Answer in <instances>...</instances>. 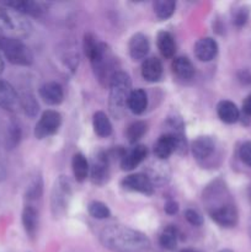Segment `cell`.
<instances>
[{"instance_id": "obj_18", "label": "cell", "mask_w": 251, "mask_h": 252, "mask_svg": "<svg viewBox=\"0 0 251 252\" xmlns=\"http://www.w3.org/2000/svg\"><path fill=\"white\" fill-rule=\"evenodd\" d=\"M140 71H142V76L144 78V80L149 81V83H155V81H159L162 75V64L160 59L150 57V58L143 61Z\"/></svg>"}, {"instance_id": "obj_40", "label": "cell", "mask_w": 251, "mask_h": 252, "mask_svg": "<svg viewBox=\"0 0 251 252\" xmlns=\"http://www.w3.org/2000/svg\"><path fill=\"white\" fill-rule=\"evenodd\" d=\"M2 70H4V61H2V56L0 53V74L2 73Z\"/></svg>"}, {"instance_id": "obj_33", "label": "cell", "mask_w": 251, "mask_h": 252, "mask_svg": "<svg viewBox=\"0 0 251 252\" xmlns=\"http://www.w3.org/2000/svg\"><path fill=\"white\" fill-rule=\"evenodd\" d=\"M249 15H250V10H249L248 7L246 6L239 7V9L235 11V14H234V17H233L234 19L233 21L234 24H235V26L238 27L244 26V25L246 24V21H248Z\"/></svg>"}, {"instance_id": "obj_26", "label": "cell", "mask_w": 251, "mask_h": 252, "mask_svg": "<svg viewBox=\"0 0 251 252\" xmlns=\"http://www.w3.org/2000/svg\"><path fill=\"white\" fill-rule=\"evenodd\" d=\"M71 169H73V174L76 181H85L89 175L90 166H89V162L86 160V158L81 153H76L73 157V160H71Z\"/></svg>"}, {"instance_id": "obj_28", "label": "cell", "mask_w": 251, "mask_h": 252, "mask_svg": "<svg viewBox=\"0 0 251 252\" xmlns=\"http://www.w3.org/2000/svg\"><path fill=\"white\" fill-rule=\"evenodd\" d=\"M153 6H154L155 15L160 20H166L174 15L176 2L174 0H157Z\"/></svg>"}, {"instance_id": "obj_27", "label": "cell", "mask_w": 251, "mask_h": 252, "mask_svg": "<svg viewBox=\"0 0 251 252\" xmlns=\"http://www.w3.org/2000/svg\"><path fill=\"white\" fill-rule=\"evenodd\" d=\"M177 239H179V233L176 228L174 225H167L160 234L159 244L165 250L174 251L177 246Z\"/></svg>"}, {"instance_id": "obj_9", "label": "cell", "mask_w": 251, "mask_h": 252, "mask_svg": "<svg viewBox=\"0 0 251 252\" xmlns=\"http://www.w3.org/2000/svg\"><path fill=\"white\" fill-rule=\"evenodd\" d=\"M90 175L93 184L101 186L106 184L110 177V158L107 152H98L94 157L90 166Z\"/></svg>"}, {"instance_id": "obj_30", "label": "cell", "mask_w": 251, "mask_h": 252, "mask_svg": "<svg viewBox=\"0 0 251 252\" xmlns=\"http://www.w3.org/2000/svg\"><path fill=\"white\" fill-rule=\"evenodd\" d=\"M145 132H147V123L143 121H135L128 126L126 134H127L128 142L134 144L145 134Z\"/></svg>"}, {"instance_id": "obj_19", "label": "cell", "mask_w": 251, "mask_h": 252, "mask_svg": "<svg viewBox=\"0 0 251 252\" xmlns=\"http://www.w3.org/2000/svg\"><path fill=\"white\" fill-rule=\"evenodd\" d=\"M175 152H176V144H175L174 137L169 133L160 135V138L154 144L155 157L159 160H165Z\"/></svg>"}, {"instance_id": "obj_4", "label": "cell", "mask_w": 251, "mask_h": 252, "mask_svg": "<svg viewBox=\"0 0 251 252\" xmlns=\"http://www.w3.org/2000/svg\"><path fill=\"white\" fill-rule=\"evenodd\" d=\"M88 58L90 59L91 64H93L94 71H95L98 80L101 83L110 84L113 74L118 71L115 69L116 57L111 52L110 47L102 42H98L94 51L88 56Z\"/></svg>"}, {"instance_id": "obj_24", "label": "cell", "mask_w": 251, "mask_h": 252, "mask_svg": "<svg viewBox=\"0 0 251 252\" xmlns=\"http://www.w3.org/2000/svg\"><path fill=\"white\" fill-rule=\"evenodd\" d=\"M22 225H24L25 231L30 238H33L37 231V225H38V213L32 206H26L22 211L21 216Z\"/></svg>"}, {"instance_id": "obj_5", "label": "cell", "mask_w": 251, "mask_h": 252, "mask_svg": "<svg viewBox=\"0 0 251 252\" xmlns=\"http://www.w3.org/2000/svg\"><path fill=\"white\" fill-rule=\"evenodd\" d=\"M0 53L14 65L27 66L33 62L31 49L21 39L0 37Z\"/></svg>"}, {"instance_id": "obj_6", "label": "cell", "mask_w": 251, "mask_h": 252, "mask_svg": "<svg viewBox=\"0 0 251 252\" xmlns=\"http://www.w3.org/2000/svg\"><path fill=\"white\" fill-rule=\"evenodd\" d=\"M71 198V184L65 176H59L56 181L51 196V209L54 218L64 216Z\"/></svg>"}, {"instance_id": "obj_17", "label": "cell", "mask_w": 251, "mask_h": 252, "mask_svg": "<svg viewBox=\"0 0 251 252\" xmlns=\"http://www.w3.org/2000/svg\"><path fill=\"white\" fill-rule=\"evenodd\" d=\"M192 154L197 160H204L213 154L216 149V143L208 135H202L192 143Z\"/></svg>"}, {"instance_id": "obj_29", "label": "cell", "mask_w": 251, "mask_h": 252, "mask_svg": "<svg viewBox=\"0 0 251 252\" xmlns=\"http://www.w3.org/2000/svg\"><path fill=\"white\" fill-rule=\"evenodd\" d=\"M148 172L149 174H145L150 179V181L153 182V185L155 184H164L169 180V171H167V166H165L164 164H160V162H155L153 166L148 167Z\"/></svg>"}, {"instance_id": "obj_11", "label": "cell", "mask_w": 251, "mask_h": 252, "mask_svg": "<svg viewBox=\"0 0 251 252\" xmlns=\"http://www.w3.org/2000/svg\"><path fill=\"white\" fill-rule=\"evenodd\" d=\"M148 155V149L145 145L138 144L132 149L125 153L121 159V169L125 171H130L135 169L142 161H144Z\"/></svg>"}, {"instance_id": "obj_12", "label": "cell", "mask_w": 251, "mask_h": 252, "mask_svg": "<svg viewBox=\"0 0 251 252\" xmlns=\"http://www.w3.org/2000/svg\"><path fill=\"white\" fill-rule=\"evenodd\" d=\"M20 106V96L9 81L0 79V107L15 111Z\"/></svg>"}, {"instance_id": "obj_2", "label": "cell", "mask_w": 251, "mask_h": 252, "mask_svg": "<svg viewBox=\"0 0 251 252\" xmlns=\"http://www.w3.org/2000/svg\"><path fill=\"white\" fill-rule=\"evenodd\" d=\"M132 93V81L126 71L118 70L110 80V96L108 108L115 118H121L125 115L128 103V97Z\"/></svg>"}, {"instance_id": "obj_15", "label": "cell", "mask_w": 251, "mask_h": 252, "mask_svg": "<svg viewBox=\"0 0 251 252\" xmlns=\"http://www.w3.org/2000/svg\"><path fill=\"white\" fill-rule=\"evenodd\" d=\"M2 5L7 7H11V9L16 10L20 14L30 15V16H41L44 11V7L41 2L32 1V0H14V1H6Z\"/></svg>"}, {"instance_id": "obj_22", "label": "cell", "mask_w": 251, "mask_h": 252, "mask_svg": "<svg viewBox=\"0 0 251 252\" xmlns=\"http://www.w3.org/2000/svg\"><path fill=\"white\" fill-rule=\"evenodd\" d=\"M127 107L132 111L134 115H142L148 107V96L147 93L142 89L132 90L129 97H128Z\"/></svg>"}, {"instance_id": "obj_43", "label": "cell", "mask_w": 251, "mask_h": 252, "mask_svg": "<svg viewBox=\"0 0 251 252\" xmlns=\"http://www.w3.org/2000/svg\"><path fill=\"white\" fill-rule=\"evenodd\" d=\"M219 252H233V251L228 250V249H226V250H221V251H219Z\"/></svg>"}, {"instance_id": "obj_23", "label": "cell", "mask_w": 251, "mask_h": 252, "mask_svg": "<svg viewBox=\"0 0 251 252\" xmlns=\"http://www.w3.org/2000/svg\"><path fill=\"white\" fill-rule=\"evenodd\" d=\"M157 49L161 53L164 58H172L176 51V46H175L174 37L170 32L167 31H160L157 37Z\"/></svg>"}, {"instance_id": "obj_32", "label": "cell", "mask_w": 251, "mask_h": 252, "mask_svg": "<svg viewBox=\"0 0 251 252\" xmlns=\"http://www.w3.org/2000/svg\"><path fill=\"white\" fill-rule=\"evenodd\" d=\"M89 214L95 219H106L111 216V212L105 203L100 201H93L88 207Z\"/></svg>"}, {"instance_id": "obj_21", "label": "cell", "mask_w": 251, "mask_h": 252, "mask_svg": "<svg viewBox=\"0 0 251 252\" xmlns=\"http://www.w3.org/2000/svg\"><path fill=\"white\" fill-rule=\"evenodd\" d=\"M172 71L177 78L182 80H189L194 75V66L187 57H177L172 61Z\"/></svg>"}, {"instance_id": "obj_34", "label": "cell", "mask_w": 251, "mask_h": 252, "mask_svg": "<svg viewBox=\"0 0 251 252\" xmlns=\"http://www.w3.org/2000/svg\"><path fill=\"white\" fill-rule=\"evenodd\" d=\"M185 218H186V220L188 221L191 225L201 226L202 224H203V218H202L201 214L197 211H194V209H187V211L185 212Z\"/></svg>"}, {"instance_id": "obj_37", "label": "cell", "mask_w": 251, "mask_h": 252, "mask_svg": "<svg viewBox=\"0 0 251 252\" xmlns=\"http://www.w3.org/2000/svg\"><path fill=\"white\" fill-rule=\"evenodd\" d=\"M20 140V129L17 126H12L10 127L9 135H7V143H9L10 148H14L15 145L19 143Z\"/></svg>"}, {"instance_id": "obj_16", "label": "cell", "mask_w": 251, "mask_h": 252, "mask_svg": "<svg viewBox=\"0 0 251 252\" xmlns=\"http://www.w3.org/2000/svg\"><path fill=\"white\" fill-rule=\"evenodd\" d=\"M39 96L47 105L57 106L63 101L64 93L63 89L58 83L49 81V83L43 84L39 88Z\"/></svg>"}, {"instance_id": "obj_31", "label": "cell", "mask_w": 251, "mask_h": 252, "mask_svg": "<svg viewBox=\"0 0 251 252\" xmlns=\"http://www.w3.org/2000/svg\"><path fill=\"white\" fill-rule=\"evenodd\" d=\"M20 107L22 108L25 115L31 118L36 117L37 112H38V103L31 94H25L22 97H20Z\"/></svg>"}, {"instance_id": "obj_35", "label": "cell", "mask_w": 251, "mask_h": 252, "mask_svg": "<svg viewBox=\"0 0 251 252\" xmlns=\"http://www.w3.org/2000/svg\"><path fill=\"white\" fill-rule=\"evenodd\" d=\"M239 157H240V160L244 164L251 166V142H245L241 145Z\"/></svg>"}, {"instance_id": "obj_1", "label": "cell", "mask_w": 251, "mask_h": 252, "mask_svg": "<svg viewBox=\"0 0 251 252\" xmlns=\"http://www.w3.org/2000/svg\"><path fill=\"white\" fill-rule=\"evenodd\" d=\"M100 241L112 252H149L152 246L145 234L123 225H110L103 229Z\"/></svg>"}, {"instance_id": "obj_20", "label": "cell", "mask_w": 251, "mask_h": 252, "mask_svg": "<svg viewBox=\"0 0 251 252\" xmlns=\"http://www.w3.org/2000/svg\"><path fill=\"white\" fill-rule=\"evenodd\" d=\"M217 113L218 117L220 118L221 122L228 123V125H233V123L238 122L240 118V112L236 105L231 101L223 100L217 105Z\"/></svg>"}, {"instance_id": "obj_39", "label": "cell", "mask_w": 251, "mask_h": 252, "mask_svg": "<svg viewBox=\"0 0 251 252\" xmlns=\"http://www.w3.org/2000/svg\"><path fill=\"white\" fill-rule=\"evenodd\" d=\"M243 111L245 112V115L251 116V95H249L248 97L244 100L243 102Z\"/></svg>"}, {"instance_id": "obj_38", "label": "cell", "mask_w": 251, "mask_h": 252, "mask_svg": "<svg viewBox=\"0 0 251 252\" xmlns=\"http://www.w3.org/2000/svg\"><path fill=\"white\" fill-rule=\"evenodd\" d=\"M164 211L166 212L169 216H174V214H176L177 212H179V203L175 201H169L165 204Z\"/></svg>"}, {"instance_id": "obj_42", "label": "cell", "mask_w": 251, "mask_h": 252, "mask_svg": "<svg viewBox=\"0 0 251 252\" xmlns=\"http://www.w3.org/2000/svg\"><path fill=\"white\" fill-rule=\"evenodd\" d=\"M249 233H250V236H251V218H250V221H249Z\"/></svg>"}, {"instance_id": "obj_13", "label": "cell", "mask_w": 251, "mask_h": 252, "mask_svg": "<svg viewBox=\"0 0 251 252\" xmlns=\"http://www.w3.org/2000/svg\"><path fill=\"white\" fill-rule=\"evenodd\" d=\"M218 53V43L211 37H203L194 44V56L201 62H211Z\"/></svg>"}, {"instance_id": "obj_10", "label": "cell", "mask_w": 251, "mask_h": 252, "mask_svg": "<svg viewBox=\"0 0 251 252\" xmlns=\"http://www.w3.org/2000/svg\"><path fill=\"white\" fill-rule=\"evenodd\" d=\"M121 186L126 191L138 192L145 196H152L154 193V185L145 174L128 175L121 181Z\"/></svg>"}, {"instance_id": "obj_14", "label": "cell", "mask_w": 251, "mask_h": 252, "mask_svg": "<svg viewBox=\"0 0 251 252\" xmlns=\"http://www.w3.org/2000/svg\"><path fill=\"white\" fill-rule=\"evenodd\" d=\"M150 49L148 37L143 33H135L130 37L128 43V51L133 61H142L148 56Z\"/></svg>"}, {"instance_id": "obj_25", "label": "cell", "mask_w": 251, "mask_h": 252, "mask_svg": "<svg viewBox=\"0 0 251 252\" xmlns=\"http://www.w3.org/2000/svg\"><path fill=\"white\" fill-rule=\"evenodd\" d=\"M93 127L96 135H98V137L101 138L108 137V135H111V133H112V125H111L110 120H108V117L106 116V113L102 112V111H97V112L94 115Z\"/></svg>"}, {"instance_id": "obj_41", "label": "cell", "mask_w": 251, "mask_h": 252, "mask_svg": "<svg viewBox=\"0 0 251 252\" xmlns=\"http://www.w3.org/2000/svg\"><path fill=\"white\" fill-rule=\"evenodd\" d=\"M180 252H199V251L194 250V249H182Z\"/></svg>"}, {"instance_id": "obj_8", "label": "cell", "mask_w": 251, "mask_h": 252, "mask_svg": "<svg viewBox=\"0 0 251 252\" xmlns=\"http://www.w3.org/2000/svg\"><path fill=\"white\" fill-rule=\"evenodd\" d=\"M212 220L224 228H233L238 224L239 214L236 207L230 202H224L219 206H214L209 209Z\"/></svg>"}, {"instance_id": "obj_3", "label": "cell", "mask_w": 251, "mask_h": 252, "mask_svg": "<svg viewBox=\"0 0 251 252\" xmlns=\"http://www.w3.org/2000/svg\"><path fill=\"white\" fill-rule=\"evenodd\" d=\"M31 32L32 25L25 15L5 5L0 6V37L22 41Z\"/></svg>"}, {"instance_id": "obj_7", "label": "cell", "mask_w": 251, "mask_h": 252, "mask_svg": "<svg viewBox=\"0 0 251 252\" xmlns=\"http://www.w3.org/2000/svg\"><path fill=\"white\" fill-rule=\"evenodd\" d=\"M62 125L61 113L53 110H47L42 113L41 118L34 127V137L37 139H44L47 137L56 134Z\"/></svg>"}, {"instance_id": "obj_36", "label": "cell", "mask_w": 251, "mask_h": 252, "mask_svg": "<svg viewBox=\"0 0 251 252\" xmlns=\"http://www.w3.org/2000/svg\"><path fill=\"white\" fill-rule=\"evenodd\" d=\"M42 193V181L41 179H37L32 182L31 186L27 189V196H29L30 199L38 198Z\"/></svg>"}]
</instances>
